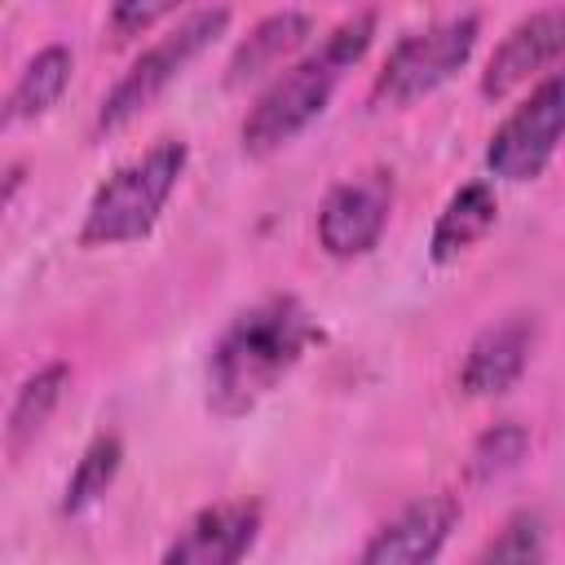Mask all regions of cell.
<instances>
[{"instance_id": "1", "label": "cell", "mask_w": 565, "mask_h": 565, "mask_svg": "<svg viewBox=\"0 0 565 565\" xmlns=\"http://www.w3.org/2000/svg\"><path fill=\"white\" fill-rule=\"evenodd\" d=\"M318 340L322 327L287 291L238 309L207 349V411L221 419L256 411Z\"/></svg>"}, {"instance_id": "2", "label": "cell", "mask_w": 565, "mask_h": 565, "mask_svg": "<svg viewBox=\"0 0 565 565\" xmlns=\"http://www.w3.org/2000/svg\"><path fill=\"white\" fill-rule=\"evenodd\" d=\"M375 40V13L362 9L353 18H344L331 35H322L318 49H309L305 57H296L287 71H278L265 93L252 102L238 137H243V154L252 159H269L282 146H291L335 97L340 79L366 57Z\"/></svg>"}, {"instance_id": "3", "label": "cell", "mask_w": 565, "mask_h": 565, "mask_svg": "<svg viewBox=\"0 0 565 565\" xmlns=\"http://www.w3.org/2000/svg\"><path fill=\"white\" fill-rule=\"evenodd\" d=\"M190 163V146L181 137H163L150 150H141L137 159H128L124 168H115L88 199L84 221H79V243L84 247H124L146 238L172 190L181 185Z\"/></svg>"}, {"instance_id": "4", "label": "cell", "mask_w": 565, "mask_h": 565, "mask_svg": "<svg viewBox=\"0 0 565 565\" xmlns=\"http://www.w3.org/2000/svg\"><path fill=\"white\" fill-rule=\"evenodd\" d=\"M230 31V9L225 4H207L199 13H190L185 22H177L168 35H159L102 97L97 106V132H119L132 119H141L181 75L194 57H203L221 35Z\"/></svg>"}, {"instance_id": "5", "label": "cell", "mask_w": 565, "mask_h": 565, "mask_svg": "<svg viewBox=\"0 0 565 565\" xmlns=\"http://www.w3.org/2000/svg\"><path fill=\"white\" fill-rule=\"evenodd\" d=\"M481 40V18L477 13H459V18H441L424 31H411L402 35L384 66L375 71V84H371V106L380 110H402V106H415L424 102L428 93H437L441 84H450L472 49Z\"/></svg>"}, {"instance_id": "6", "label": "cell", "mask_w": 565, "mask_h": 565, "mask_svg": "<svg viewBox=\"0 0 565 565\" xmlns=\"http://www.w3.org/2000/svg\"><path fill=\"white\" fill-rule=\"evenodd\" d=\"M565 141V66L534 79V88L503 115L486 146V168L494 181L525 185L547 172Z\"/></svg>"}, {"instance_id": "7", "label": "cell", "mask_w": 565, "mask_h": 565, "mask_svg": "<svg viewBox=\"0 0 565 565\" xmlns=\"http://www.w3.org/2000/svg\"><path fill=\"white\" fill-rule=\"evenodd\" d=\"M393 216V172L366 168L358 177L335 181L318 203V247L331 260H358L371 256L388 230Z\"/></svg>"}, {"instance_id": "8", "label": "cell", "mask_w": 565, "mask_h": 565, "mask_svg": "<svg viewBox=\"0 0 565 565\" xmlns=\"http://www.w3.org/2000/svg\"><path fill=\"white\" fill-rule=\"evenodd\" d=\"M565 66V0L521 18L486 57L481 71V97L499 102L516 93L530 79H543L547 71Z\"/></svg>"}, {"instance_id": "9", "label": "cell", "mask_w": 565, "mask_h": 565, "mask_svg": "<svg viewBox=\"0 0 565 565\" xmlns=\"http://www.w3.org/2000/svg\"><path fill=\"white\" fill-rule=\"evenodd\" d=\"M534 349H539V313L516 309V313L494 318L490 327H481L472 335V344L463 353V366H459V388L468 397L508 393L525 375Z\"/></svg>"}, {"instance_id": "10", "label": "cell", "mask_w": 565, "mask_h": 565, "mask_svg": "<svg viewBox=\"0 0 565 565\" xmlns=\"http://www.w3.org/2000/svg\"><path fill=\"white\" fill-rule=\"evenodd\" d=\"M463 503L455 494H424L393 512L362 547V565H424L437 561L446 539L455 534Z\"/></svg>"}, {"instance_id": "11", "label": "cell", "mask_w": 565, "mask_h": 565, "mask_svg": "<svg viewBox=\"0 0 565 565\" xmlns=\"http://www.w3.org/2000/svg\"><path fill=\"white\" fill-rule=\"evenodd\" d=\"M260 503L256 499H225L194 512L177 539L163 547V565H234L260 539Z\"/></svg>"}, {"instance_id": "12", "label": "cell", "mask_w": 565, "mask_h": 565, "mask_svg": "<svg viewBox=\"0 0 565 565\" xmlns=\"http://www.w3.org/2000/svg\"><path fill=\"white\" fill-rule=\"evenodd\" d=\"M313 35V18L300 13V9H278L269 18H260L247 40H238V49L230 53V66H225V88H243L252 79H265L274 75L287 57H296Z\"/></svg>"}, {"instance_id": "13", "label": "cell", "mask_w": 565, "mask_h": 565, "mask_svg": "<svg viewBox=\"0 0 565 565\" xmlns=\"http://www.w3.org/2000/svg\"><path fill=\"white\" fill-rule=\"evenodd\" d=\"M499 221V194L490 181H468L459 185L446 207L437 212L433 221V234H428V260L433 265H455L459 256H468Z\"/></svg>"}, {"instance_id": "14", "label": "cell", "mask_w": 565, "mask_h": 565, "mask_svg": "<svg viewBox=\"0 0 565 565\" xmlns=\"http://www.w3.org/2000/svg\"><path fill=\"white\" fill-rule=\"evenodd\" d=\"M71 388V366L66 362H44L40 371H31L13 402H9V419H4V455L9 459H22L26 446H35V437L44 433V424L53 419V411L62 406Z\"/></svg>"}, {"instance_id": "15", "label": "cell", "mask_w": 565, "mask_h": 565, "mask_svg": "<svg viewBox=\"0 0 565 565\" xmlns=\"http://www.w3.org/2000/svg\"><path fill=\"white\" fill-rule=\"evenodd\" d=\"M75 75V53L66 44H44L13 79L9 97H4V124H31L40 115H49L62 93L71 88Z\"/></svg>"}, {"instance_id": "16", "label": "cell", "mask_w": 565, "mask_h": 565, "mask_svg": "<svg viewBox=\"0 0 565 565\" xmlns=\"http://www.w3.org/2000/svg\"><path fill=\"white\" fill-rule=\"evenodd\" d=\"M119 468H124V441L115 433H97L84 446V455L75 459V468H71V477L62 486V516L93 512L106 499V490L115 486Z\"/></svg>"}, {"instance_id": "17", "label": "cell", "mask_w": 565, "mask_h": 565, "mask_svg": "<svg viewBox=\"0 0 565 565\" xmlns=\"http://www.w3.org/2000/svg\"><path fill=\"white\" fill-rule=\"evenodd\" d=\"M525 455H530V428L521 419H499L486 433H477L463 472H468L472 486H494L508 472H516Z\"/></svg>"}, {"instance_id": "18", "label": "cell", "mask_w": 565, "mask_h": 565, "mask_svg": "<svg viewBox=\"0 0 565 565\" xmlns=\"http://www.w3.org/2000/svg\"><path fill=\"white\" fill-rule=\"evenodd\" d=\"M547 556V525L539 512H512L503 530L477 552V561H503V565H530Z\"/></svg>"}, {"instance_id": "19", "label": "cell", "mask_w": 565, "mask_h": 565, "mask_svg": "<svg viewBox=\"0 0 565 565\" xmlns=\"http://www.w3.org/2000/svg\"><path fill=\"white\" fill-rule=\"evenodd\" d=\"M185 0H110L106 26L115 40H137L146 31H154L163 18H172Z\"/></svg>"}, {"instance_id": "20", "label": "cell", "mask_w": 565, "mask_h": 565, "mask_svg": "<svg viewBox=\"0 0 565 565\" xmlns=\"http://www.w3.org/2000/svg\"><path fill=\"white\" fill-rule=\"evenodd\" d=\"M22 177H26V168H22V163H9V168H4V203H13V199H18Z\"/></svg>"}]
</instances>
